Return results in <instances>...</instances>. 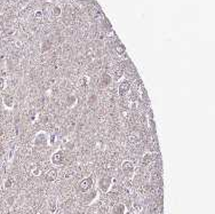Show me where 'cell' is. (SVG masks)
Instances as JSON below:
<instances>
[{
    "mask_svg": "<svg viewBox=\"0 0 215 214\" xmlns=\"http://www.w3.org/2000/svg\"><path fill=\"white\" fill-rule=\"evenodd\" d=\"M93 187V179L92 178H85L80 181L79 183V190L81 192H87L88 190H90Z\"/></svg>",
    "mask_w": 215,
    "mask_h": 214,
    "instance_id": "obj_1",
    "label": "cell"
},
{
    "mask_svg": "<svg viewBox=\"0 0 215 214\" xmlns=\"http://www.w3.org/2000/svg\"><path fill=\"white\" fill-rule=\"evenodd\" d=\"M121 168H123V171L124 172H126V173H130V172H133L134 170V165L132 162H124L123 163V165H121Z\"/></svg>",
    "mask_w": 215,
    "mask_h": 214,
    "instance_id": "obj_7",
    "label": "cell"
},
{
    "mask_svg": "<svg viewBox=\"0 0 215 214\" xmlns=\"http://www.w3.org/2000/svg\"><path fill=\"white\" fill-rule=\"evenodd\" d=\"M56 178H57V172H56V170H54V168L49 170L47 173H46V175H45V180H46L47 182H53V181H55Z\"/></svg>",
    "mask_w": 215,
    "mask_h": 214,
    "instance_id": "obj_6",
    "label": "cell"
},
{
    "mask_svg": "<svg viewBox=\"0 0 215 214\" xmlns=\"http://www.w3.org/2000/svg\"><path fill=\"white\" fill-rule=\"evenodd\" d=\"M47 43H48V41H46V44H45L43 47H41V51H43V52H46V51H47V49H49V47H51V45L47 44Z\"/></svg>",
    "mask_w": 215,
    "mask_h": 214,
    "instance_id": "obj_16",
    "label": "cell"
},
{
    "mask_svg": "<svg viewBox=\"0 0 215 214\" xmlns=\"http://www.w3.org/2000/svg\"><path fill=\"white\" fill-rule=\"evenodd\" d=\"M111 83H112V78L110 74L108 73L102 74V77H101V86L102 87H108V86H110Z\"/></svg>",
    "mask_w": 215,
    "mask_h": 214,
    "instance_id": "obj_5",
    "label": "cell"
},
{
    "mask_svg": "<svg viewBox=\"0 0 215 214\" xmlns=\"http://www.w3.org/2000/svg\"><path fill=\"white\" fill-rule=\"evenodd\" d=\"M153 158H155V155L153 153H145L144 156H143V159H142V165H149L152 160H153Z\"/></svg>",
    "mask_w": 215,
    "mask_h": 214,
    "instance_id": "obj_9",
    "label": "cell"
},
{
    "mask_svg": "<svg viewBox=\"0 0 215 214\" xmlns=\"http://www.w3.org/2000/svg\"><path fill=\"white\" fill-rule=\"evenodd\" d=\"M129 89H130V84H129L128 81H123V83L119 85L118 93H119L120 96H124L129 92Z\"/></svg>",
    "mask_w": 215,
    "mask_h": 214,
    "instance_id": "obj_3",
    "label": "cell"
},
{
    "mask_svg": "<svg viewBox=\"0 0 215 214\" xmlns=\"http://www.w3.org/2000/svg\"><path fill=\"white\" fill-rule=\"evenodd\" d=\"M52 163L54 165H62L64 163V155L61 152V151H57L52 156Z\"/></svg>",
    "mask_w": 215,
    "mask_h": 214,
    "instance_id": "obj_2",
    "label": "cell"
},
{
    "mask_svg": "<svg viewBox=\"0 0 215 214\" xmlns=\"http://www.w3.org/2000/svg\"><path fill=\"white\" fill-rule=\"evenodd\" d=\"M115 74H116V79L118 80V78H120V77H123V74H124V71L120 70V69H118V70H116Z\"/></svg>",
    "mask_w": 215,
    "mask_h": 214,
    "instance_id": "obj_14",
    "label": "cell"
},
{
    "mask_svg": "<svg viewBox=\"0 0 215 214\" xmlns=\"http://www.w3.org/2000/svg\"><path fill=\"white\" fill-rule=\"evenodd\" d=\"M53 14H54V16H60L61 15L60 7H54V9H53Z\"/></svg>",
    "mask_w": 215,
    "mask_h": 214,
    "instance_id": "obj_13",
    "label": "cell"
},
{
    "mask_svg": "<svg viewBox=\"0 0 215 214\" xmlns=\"http://www.w3.org/2000/svg\"><path fill=\"white\" fill-rule=\"evenodd\" d=\"M87 80H89V79H87V78H82V79H81V81H80V85H85V84L87 83Z\"/></svg>",
    "mask_w": 215,
    "mask_h": 214,
    "instance_id": "obj_19",
    "label": "cell"
},
{
    "mask_svg": "<svg viewBox=\"0 0 215 214\" xmlns=\"http://www.w3.org/2000/svg\"><path fill=\"white\" fill-rule=\"evenodd\" d=\"M110 183H111V179L109 176H104L100 181V188L102 189L103 191H107L109 187H110Z\"/></svg>",
    "mask_w": 215,
    "mask_h": 214,
    "instance_id": "obj_4",
    "label": "cell"
},
{
    "mask_svg": "<svg viewBox=\"0 0 215 214\" xmlns=\"http://www.w3.org/2000/svg\"><path fill=\"white\" fill-rule=\"evenodd\" d=\"M116 52L118 55H123V54L125 53V46H123V45H118V46H116Z\"/></svg>",
    "mask_w": 215,
    "mask_h": 214,
    "instance_id": "obj_11",
    "label": "cell"
},
{
    "mask_svg": "<svg viewBox=\"0 0 215 214\" xmlns=\"http://www.w3.org/2000/svg\"><path fill=\"white\" fill-rule=\"evenodd\" d=\"M112 214H125V205H123V204L116 205L112 211Z\"/></svg>",
    "mask_w": 215,
    "mask_h": 214,
    "instance_id": "obj_10",
    "label": "cell"
},
{
    "mask_svg": "<svg viewBox=\"0 0 215 214\" xmlns=\"http://www.w3.org/2000/svg\"><path fill=\"white\" fill-rule=\"evenodd\" d=\"M36 16H37V17H40V16H41V12H37Z\"/></svg>",
    "mask_w": 215,
    "mask_h": 214,
    "instance_id": "obj_20",
    "label": "cell"
},
{
    "mask_svg": "<svg viewBox=\"0 0 215 214\" xmlns=\"http://www.w3.org/2000/svg\"><path fill=\"white\" fill-rule=\"evenodd\" d=\"M4 87H5V80L2 78H0V91L4 89Z\"/></svg>",
    "mask_w": 215,
    "mask_h": 214,
    "instance_id": "obj_18",
    "label": "cell"
},
{
    "mask_svg": "<svg viewBox=\"0 0 215 214\" xmlns=\"http://www.w3.org/2000/svg\"><path fill=\"white\" fill-rule=\"evenodd\" d=\"M4 104L6 107H8V108H12L14 105V99L12 95H9V94H6L4 95Z\"/></svg>",
    "mask_w": 215,
    "mask_h": 214,
    "instance_id": "obj_8",
    "label": "cell"
},
{
    "mask_svg": "<svg viewBox=\"0 0 215 214\" xmlns=\"http://www.w3.org/2000/svg\"><path fill=\"white\" fill-rule=\"evenodd\" d=\"M95 102H97V99H96V96L92 95V96H90V99H89V100H88V104L92 105V107H93V105H94Z\"/></svg>",
    "mask_w": 215,
    "mask_h": 214,
    "instance_id": "obj_12",
    "label": "cell"
},
{
    "mask_svg": "<svg viewBox=\"0 0 215 214\" xmlns=\"http://www.w3.org/2000/svg\"><path fill=\"white\" fill-rule=\"evenodd\" d=\"M12 184H13V182H12V180H10V179L7 180V181L5 182V188H10V187H12Z\"/></svg>",
    "mask_w": 215,
    "mask_h": 214,
    "instance_id": "obj_15",
    "label": "cell"
},
{
    "mask_svg": "<svg viewBox=\"0 0 215 214\" xmlns=\"http://www.w3.org/2000/svg\"><path fill=\"white\" fill-rule=\"evenodd\" d=\"M129 141H130L132 143H133V142H136V141H138V136L133 135V134H132V135H129Z\"/></svg>",
    "mask_w": 215,
    "mask_h": 214,
    "instance_id": "obj_17",
    "label": "cell"
}]
</instances>
